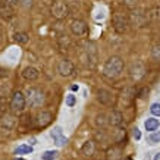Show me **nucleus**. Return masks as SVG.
<instances>
[{"label": "nucleus", "instance_id": "1", "mask_svg": "<svg viewBox=\"0 0 160 160\" xmlns=\"http://www.w3.org/2000/svg\"><path fill=\"white\" fill-rule=\"evenodd\" d=\"M123 60L118 56H113L106 62L104 68H103V72L107 78H118L123 71Z\"/></svg>", "mask_w": 160, "mask_h": 160}, {"label": "nucleus", "instance_id": "2", "mask_svg": "<svg viewBox=\"0 0 160 160\" xmlns=\"http://www.w3.org/2000/svg\"><path fill=\"white\" fill-rule=\"evenodd\" d=\"M128 25H129V22H128V19H126V16L123 13L116 12L113 15V28L116 29V32H119V34L126 32L128 31Z\"/></svg>", "mask_w": 160, "mask_h": 160}, {"label": "nucleus", "instance_id": "3", "mask_svg": "<svg viewBox=\"0 0 160 160\" xmlns=\"http://www.w3.org/2000/svg\"><path fill=\"white\" fill-rule=\"evenodd\" d=\"M25 103H27L25 96L21 91H16L13 94L12 100H10V109H12L13 112H22L24 110V107H25Z\"/></svg>", "mask_w": 160, "mask_h": 160}, {"label": "nucleus", "instance_id": "4", "mask_svg": "<svg viewBox=\"0 0 160 160\" xmlns=\"http://www.w3.org/2000/svg\"><path fill=\"white\" fill-rule=\"evenodd\" d=\"M28 103L31 106H41L44 103V94L38 90H35V88H28Z\"/></svg>", "mask_w": 160, "mask_h": 160}, {"label": "nucleus", "instance_id": "5", "mask_svg": "<svg viewBox=\"0 0 160 160\" xmlns=\"http://www.w3.org/2000/svg\"><path fill=\"white\" fill-rule=\"evenodd\" d=\"M129 72H131V77L134 78L135 81H138V79H141V78L146 75V66H144L141 62L135 60V62H132Z\"/></svg>", "mask_w": 160, "mask_h": 160}, {"label": "nucleus", "instance_id": "6", "mask_svg": "<svg viewBox=\"0 0 160 160\" xmlns=\"http://www.w3.org/2000/svg\"><path fill=\"white\" fill-rule=\"evenodd\" d=\"M52 13H53L54 18L62 19V18H66V16H68L69 9H68V6L65 5L63 2H58V3H54L53 8H52Z\"/></svg>", "mask_w": 160, "mask_h": 160}, {"label": "nucleus", "instance_id": "7", "mask_svg": "<svg viewBox=\"0 0 160 160\" xmlns=\"http://www.w3.org/2000/svg\"><path fill=\"white\" fill-rule=\"evenodd\" d=\"M75 71V66H73L72 62L69 60H60L58 65V72L62 75V77H71Z\"/></svg>", "mask_w": 160, "mask_h": 160}, {"label": "nucleus", "instance_id": "8", "mask_svg": "<svg viewBox=\"0 0 160 160\" xmlns=\"http://www.w3.org/2000/svg\"><path fill=\"white\" fill-rule=\"evenodd\" d=\"M52 137H53L54 144H56L58 147H62V146H65V144L68 142V138L63 135L62 128H60V126H54L53 131H52Z\"/></svg>", "mask_w": 160, "mask_h": 160}, {"label": "nucleus", "instance_id": "9", "mask_svg": "<svg viewBox=\"0 0 160 160\" xmlns=\"http://www.w3.org/2000/svg\"><path fill=\"white\" fill-rule=\"evenodd\" d=\"M97 98L102 104H106V106H110L112 103H113V94L109 90H98Z\"/></svg>", "mask_w": 160, "mask_h": 160}, {"label": "nucleus", "instance_id": "10", "mask_svg": "<svg viewBox=\"0 0 160 160\" xmlns=\"http://www.w3.org/2000/svg\"><path fill=\"white\" fill-rule=\"evenodd\" d=\"M71 31H72L75 35H84L87 32V24L84 22V21H73L72 24H71Z\"/></svg>", "mask_w": 160, "mask_h": 160}, {"label": "nucleus", "instance_id": "11", "mask_svg": "<svg viewBox=\"0 0 160 160\" xmlns=\"http://www.w3.org/2000/svg\"><path fill=\"white\" fill-rule=\"evenodd\" d=\"M50 122H52V113H50V112L43 110V112H41V113L38 115V116H37V125L41 126V128L47 126Z\"/></svg>", "mask_w": 160, "mask_h": 160}, {"label": "nucleus", "instance_id": "12", "mask_svg": "<svg viewBox=\"0 0 160 160\" xmlns=\"http://www.w3.org/2000/svg\"><path fill=\"white\" fill-rule=\"evenodd\" d=\"M122 122H123V116H122V113L121 112H118V110H113L109 115V123H112V125H121Z\"/></svg>", "mask_w": 160, "mask_h": 160}, {"label": "nucleus", "instance_id": "13", "mask_svg": "<svg viewBox=\"0 0 160 160\" xmlns=\"http://www.w3.org/2000/svg\"><path fill=\"white\" fill-rule=\"evenodd\" d=\"M22 75H24V78L29 79V81H34V79H37V78H38V71H37L35 68H32V66H28V68L24 69Z\"/></svg>", "mask_w": 160, "mask_h": 160}, {"label": "nucleus", "instance_id": "14", "mask_svg": "<svg viewBox=\"0 0 160 160\" xmlns=\"http://www.w3.org/2000/svg\"><path fill=\"white\" fill-rule=\"evenodd\" d=\"M8 2V0H6ZM5 0H0V15L2 16H5V18H10L12 16V9H10V6L6 3Z\"/></svg>", "mask_w": 160, "mask_h": 160}, {"label": "nucleus", "instance_id": "15", "mask_svg": "<svg viewBox=\"0 0 160 160\" xmlns=\"http://www.w3.org/2000/svg\"><path fill=\"white\" fill-rule=\"evenodd\" d=\"M144 126H146L147 131H156L157 128H159V121L156 119V118H148L146 122H144Z\"/></svg>", "mask_w": 160, "mask_h": 160}, {"label": "nucleus", "instance_id": "16", "mask_svg": "<svg viewBox=\"0 0 160 160\" xmlns=\"http://www.w3.org/2000/svg\"><path fill=\"white\" fill-rule=\"evenodd\" d=\"M81 151H82L84 156H91L92 153H94V142H92V141H87L82 146Z\"/></svg>", "mask_w": 160, "mask_h": 160}, {"label": "nucleus", "instance_id": "17", "mask_svg": "<svg viewBox=\"0 0 160 160\" xmlns=\"http://www.w3.org/2000/svg\"><path fill=\"white\" fill-rule=\"evenodd\" d=\"M58 151L56 150H49V151H44L43 154H41V159L43 160H54L58 157Z\"/></svg>", "mask_w": 160, "mask_h": 160}, {"label": "nucleus", "instance_id": "18", "mask_svg": "<svg viewBox=\"0 0 160 160\" xmlns=\"http://www.w3.org/2000/svg\"><path fill=\"white\" fill-rule=\"evenodd\" d=\"M32 153V147L31 146H19L15 150V154H29Z\"/></svg>", "mask_w": 160, "mask_h": 160}, {"label": "nucleus", "instance_id": "19", "mask_svg": "<svg viewBox=\"0 0 160 160\" xmlns=\"http://www.w3.org/2000/svg\"><path fill=\"white\" fill-rule=\"evenodd\" d=\"M28 34H25V32H18V34H15V41H18V43H28Z\"/></svg>", "mask_w": 160, "mask_h": 160}, {"label": "nucleus", "instance_id": "20", "mask_svg": "<svg viewBox=\"0 0 160 160\" xmlns=\"http://www.w3.org/2000/svg\"><path fill=\"white\" fill-rule=\"evenodd\" d=\"M151 56H153L154 60H160V44H156L151 49Z\"/></svg>", "mask_w": 160, "mask_h": 160}, {"label": "nucleus", "instance_id": "21", "mask_svg": "<svg viewBox=\"0 0 160 160\" xmlns=\"http://www.w3.org/2000/svg\"><path fill=\"white\" fill-rule=\"evenodd\" d=\"M65 103H66V106H69V107L75 106V103H77V97H75L73 94H68V96H66V100H65Z\"/></svg>", "mask_w": 160, "mask_h": 160}, {"label": "nucleus", "instance_id": "22", "mask_svg": "<svg viewBox=\"0 0 160 160\" xmlns=\"http://www.w3.org/2000/svg\"><path fill=\"white\" fill-rule=\"evenodd\" d=\"M150 112L154 116H160V103H153L150 107Z\"/></svg>", "mask_w": 160, "mask_h": 160}, {"label": "nucleus", "instance_id": "23", "mask_svg": "<svg viewBox=\"0 0 160 160\" xmlns=\"http://www.w3.org/2000/svg\"><path fill=\"white\" fill-rule=\"evenodd\" d=\"M148 141H150V142H153V144H154V142H159V141H160V131L151 132L150 137H148Z\"/></svg>", "mask_w": 160, "mask_h": 160}, {"label": "nucleus", "instance_id": "24", "mask_svg": "<svg viewBox=\"0 0 160 160\" xmlns=\"http://www.w3.org/2000/svg\"><path fill=\"white\" fill-rule=\"evenodd\" d=\"M132 135H134V138H135V140H140V138H141L140 129H138V128H134V129H132Z\"/></svg>", "mask_w": 160, "mask_h": 160}, {"label": "nucleus", "instance_id": "25", "mask_svg": "<svg viewBox=\"0 0 160 160\" xmlns=\"http://www.w3.org/2000/svg\"><path fill=\"white\" fill-rule=\"evenodd\" d=\"M123 2H125V5L128 8H134L137 5V0H123Z\"/></svg>", "mask_w": 160, "mask_h": 160}, {"label": "nucleus", "instance_id": "26", "mask_svg": "<svg viewBox=\"0 0 160 160\" xmlns=\"http://www.w3.org/2000/svg\"><path fill=\"white\" fill-rule=\"evenodd\" d=\"M97 123L98 125H104V115H98L97 116Z\"/></svg>", "mask_w": 160, "mask_h": 160}, {"label": "nucleus", "instance_id": "27", "mask_svg": "<svg viewBox=\"0 0 160 160\" xmlns=\"http://www.w3.org/2000/svg\"><path fill=\"white\" fill-rule=\"evenodd\" d=\"M8 2H9L10 5H18L19 3V0H8Z\"/></svg>", "mask_w": 160, "mask_h": 160}, {"label": "nucleus", "instance_id": "28", "mask_svg": "<svg viewBox=\"0 0 160 160\" xmlns=\"http://www.w3.org/2000/svg\"><path fill=\"white\" fill-rule=\"evenodd\" d=\"M71 90H72V91H78V85H72V87H71Z\"/></svg>", "mask_w": 160, "mask_h": 160}, {"label": "nucleus", "instance_id": "29", "mask_svg": "<svg viewBox=\"0 0 160 160\" xmlns=\"http://www.w3.org/2000/svg\"><path fill=\"white\" fill-rule=\"evenodd\" d=\"M153 160H160V153H157V154L154 156V159H153Z\"/></svg>", "mask_w": 160, "mask_h": 160}, {"label": "nucleus", "instance_id": "30", "mask_svg": "<svg viewBox=\"0 0 160 160\" xmlns=\"http://www.w3.org/2000/svg\"><path fill=\"white\" fill-rule=\"evenodd\" d=\"M15 160H25V159H19V157H16V159H15Z\"/></svg>", "mask_w": 160, "mask_h": 160}]
</instances>
